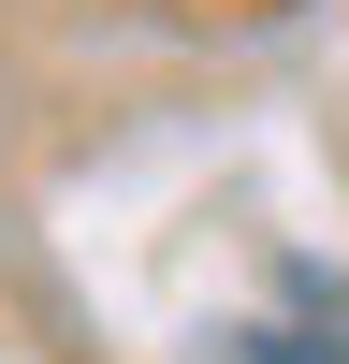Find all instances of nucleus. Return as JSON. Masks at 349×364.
<instances>
[{
	"instance_id": "1",
	"label": "nucleus",
	"mask_w": 349,
	"mask_h": 364,
	"mask_svg": "<svg viewBox=\"0 0 349 364\" xmlns=\"http://www.w3.org/2000/svg\"><path fill=\"white\" fill-rule=\"evenodd\" d=\"M189 364H349V350H335V336H291V321H218Z\"/></svg>"
}]
</instances>
